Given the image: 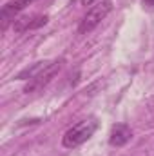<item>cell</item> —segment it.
Segmentation results:
<instances>
[{
	"instance_id": "7",
	"label": "cell",
	"mask_w": 154,
	"mask_h": 156,
	"mask_svg": "<svg viewBox=\"0 0 154 156\" xmlns=\"http://www.w3.org/2000/svg\"><path fill=\"white\" fill-rule=\"evenodd\" d=\"M98 2H102V0H82L83 5H96Z\"/></svg>"
},
{
	"instance_id": "5",
	"label": "cell",
	"mask_w": 154,
	"mask_h": 156,
	"mask_svg": "<svg viewBox=\"0 0 154 156\" xmlns=\"http://www.w3.org/2000/svg\"><path fill=\"white\" fill-rule=\"evenodd\" d=\"M35 0H11V2H7L4 7H2V11H0V18H2V22H4V29L7 27V24H9V20H13L20 11H24L27 5H31Z\"/></svg>"
},
{
	"instance_id": "4",
	"label": "cell",
	"mask_w": 154,
	"mask_h": 156,
	"mask_svg": "<svg viewBox=\"0 0 154 156\" xmlns=\"http://www.w3.org/2000/svg\"><path fill=\"white\" fill-rule=\"evenodd\" d=\"M132 140V129L127 123H114L111 127V134H109V144L113 147H123Z\"/></svg>"
},
{
	"instance_id": "6",
	"label": "cell",
	"mask_w": 154,
	"mask_h": 156,
	"mask_svg": "<svg viewBox=\"0 0 154 156\" xmlns=\"http://www.w3.org/2000/svg\"><path fill=\"white\" fill-rule=\"evenodd\" d=\"M47 20H49L47 15H44V16H22V18L13 22V27L16 33H26L29 29H38L42 26H45Z\"/></svg>"
},
{
	"instance_id": "2",
	"label": "cell",
	"mask_w": 154,
	"mask_h": 156,
	"mask_svg": "<svg viewBox=\"0 0 154 156\" xmlns=\"http://www.w3.org/2000/svg\"><path fill=\"white\" fill-rule=\"evenodd\" d=\"M111 11H113V2H111V0H102V2H98V4L93 5V7L85 13V16L82 18V22H80V26H78V33H80V35L91 33L94 27H98V26L102 24V20H103Z\"/></svg>"
},
{
	"instance_id": "1",
	"label": "cell",
	"mask_w": 154,
	"mask_h": 156,
	"mask_svg": "<svg viewBox=\"0 0 154 156\" xmlns=\"http://www.w3.org/2000/svg\"><path fill=\"white\" fill-rule=\"evenodd\" d=\"M98 129V122L94 118H87V120H82L75 123L73 127H69L65 131V134L62 136V145L65 149H75L80 147L82 144H85L93 134L94 131Z\"/></svg>"
},
{
	"instance_id": "3",
	"label": "cell",
	"mask_w": 154,
	"mask_h": 156,
	"mask_svg": "<svg viewBox=\"0 0 154 156\" xmlns=\"http://www.w3.org/2000/svg\"><path fill=\"white\" fill-rule=\"evenodd\" d=\"M62 69V62H49L42 71H40L38 75H35V76L29 80V83L26 85V89H24V93H35V91H38V89H42V87H45L53 78H54V75L58 73Z\"/></svg>"
},
{
	"instance_id": "8",
	"label": "cell",
	"mask_w": 154,
	"mask_h": 156,
	"mask_svg": "<svg viewBox=\"0 0 154 156\" xmlns=\"http://www.w3.org/2000/svg\"><path fill=\"white\" fill-rule=\"evenodd\" d=\"M143 4L149 5V7H154V0H143Z\"/></svg>"
}]
</instances>
